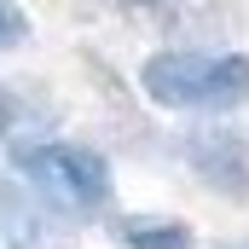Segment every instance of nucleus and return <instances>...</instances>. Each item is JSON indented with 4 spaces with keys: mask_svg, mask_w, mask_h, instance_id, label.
<instances>
[{
    "mask_svg": "<svg viewBox=\"0 0 249 249\" xmlns=\"http://www.w3.org/2000/svg\"><path fill=\"white\" fill-rule=\"evenodd\" d=\"M139 93L174 116H238L249 105V53L162 47L139 64Z\"/></svg>",
    "mask_w": 249,
    "mask_h": 249,
    "instance_id": "nucleus-1",
    "label": "nucleus"
},
{
    "mask_svg": "<svg viewBox=\"0 0 249 249\" xmlns=\"http://www.w3.org/2000/svg\"><path fill=\"white\" fill-rule=\"evenodd\" d=\"M12 180L23 191H35L70 226L99 220L116 203L110 157L93 151V145H75V139H18L12 145Z\"/></svg>",
    "mask_w": 249,
    "mask_h": 249,
    "instance_id": "nucleus-2",
    "label": "nucleus"
},
{
    "mask_svg": "<svg viewBox=\"0 0 249 249\" xmlns=\"http://www.w3.org/2000/svg\"><path fill=\"white\" fill-rule=\"evenodd\" d=\"M186 168L197 174V186H209L214 197L249 203V133L232 122H209L186 133Z\"/></svg>",
    "mask_w": 249,
    "mask_h": 249,
    "instance_id": "nucleus-3",
    "label": "nucleus"
},
{
    "mask_svg": "<svg viewBox=\"0 0 249 249\" xmlns=\"http://www.w3.org/2000/svg\"><path fill=\"white\" fill-rule=\"evenodd\" d=\"M0 249H75L70 220H58L35 191L0 180Z\"/></svg>",
    "mask_w": 249,
    "mask_h": 249,
    "instance_id": "nucleus-4",
    "label": "nucleus"
},
{
    "mask_svg": "<svg viewBox=\"0 0 249 249\" xmlns=\"http://www.w3.org/2000/svg\"><path fill=\"white\" fill-rule=\"evenodd\" d=\"M110 238L122 249H197V232L180 214H110Z\"/></svg>",
    "mask_w": 249,
    "mask_h": 249,
    "instance_id": "nucleus-5",
    "label": "nucleus"
},
{
    "mask_svg": "<svg viewBox=\"0 0 249 249\" xmlns=\"http://www.w3.org/2000/svg\"><path fill=\"white\" fill-rule=\"evenodd\" d=\"M23 41H29V12L18 0H0V53H12Z\"/></svg>",
    "mask_w": 249,
    "mask_h": 249,
    "instance_id": "nucleus-6",
    "label": "nucleus"
},
{
    "mask_svg": "<svg viewBox=\"0 0 249 249\" xmlns=\"http://www.w3.org/2000/svg\"><path fill=\"white\" fill-rule=\"evenodd\" d=\"M12 127H18V93L0 81V145H6V133H12Z\"/></svg>",
    "mask_w": 249,
    "mask_h": 249,
    "instance_id": "nucleus-7",
    "label": "nucleus"
},
{
    "mask_svg": "<svg viewBox=\"0 0 249 249\" xmlns=\"http://www.w3.org/2000/svg\"><path fill=\"white\" fill-rule=\"evenodd\" d=\"M209 249H249V238H226V244H209Z\"/></svg>",
    "mask_w": 249,
    "mask_h": 249,
    "instance_id": "nucleus-8",
    "label": "nucleus"
}]
</instances>
